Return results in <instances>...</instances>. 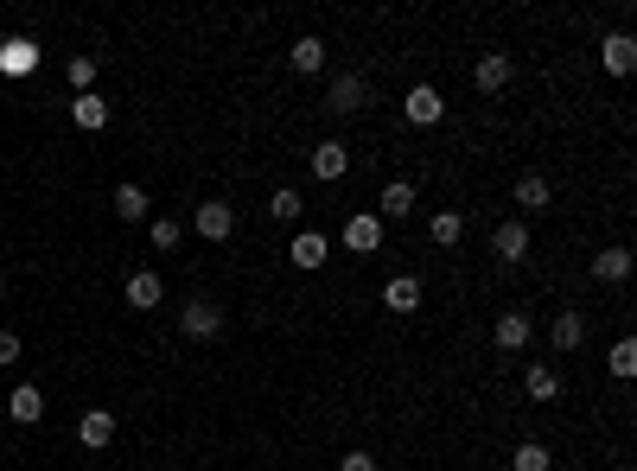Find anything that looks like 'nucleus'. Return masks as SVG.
I'll return each instance as SVG.
<instances>
[{
	"mask_svg": "<svg viewBox=\"0 0 637 471\" xmlns=\"http://www.w3.org/2000/svg\"><path fill=\"white\" fill-rule=\"evenodd\" d=\"M625 274H631V249H625V242H612V249L593 255V281H625Z\"/></svg>",
	"mask_w": 637,
	"mask_h": 471,
	"instance_id": "19",
	"label": "nucleus"
},
{
	"mask_svg": "<svg viewBox=\"0 0 637 471\" xmlns=\"http://www.w3.org/2000/svg\"><path fill=\"white\" fill-rule=\"evenodd\" d=\"M580 338H587V319H580V312H555L548 344H555V351H580Z\"/></svg>",
	"mask_w": 637,
	"mask_h": 471,
	"instance_id": "18",
	"label": "nucleus"
},
{
	"mask_svg": "<svg viewBox=\"0 0 637 471\" xmlns=\"http://www.w3.org/2000/svg\"><path fill=\"white\" fill-rule=\"evenodd\" d=\"M548 465H555V459H548L542 440H523V446L510 452V471H548Z\"/></svg>",
	"mask_w": 637,
	"mask_h": 471,
	"instance_id": "27",
	"label": "nucleus"
},
{
	"mask_svg": "<svg viewBox=\"0 0 637 471\" xmlns=\"http://www.w3.org/2000/svg\"><path fill=\"white\" fill-rule=\"evenodd\" d=\"M7 363H20V338H13V331H0V370H7Z\"/></svg>",
	"mask_w": 637,
	"mask_h": 471,
	"instance_id": "32",
	"label": "nucleus"
},
{
	"mask_svg": "<svg viewBox=\"0 0 637 471\" xmlns=\"http://www.w3.org/2000/svg\"><path fill=\"white\" fill-rule=\"evenodd\" d=\"M160 300H166V281H160L153 268H134V274H128V306H134V312H153Z\"/></svg>",
	"mask_w": 637,
	"mask_h": 471,
	"instance_id": "9",
	"label": "nucleus"
},
{
	"mask_svg": "<svg viewBox=\"0 0 637 471\" xmlns=\"http://www.w3.org/2000/svg\"><path fill=\"white\" fill-rule=\"evenodd\" d=\"M7 414H13L20 427H39V421H45V395L32 389V382H20V389H13V401H7Z\"/></svg>",
	"mask_w": 637,
	"mask_h": 471,
	"instance_id": "16",
	"label": "nucleus"
},
{
	"mask_svg": "<svg viewBox=\"0 0 637 471\" xmlns=\"http://www.w3.org/2000/svg\"><path fill=\"white\" fill-rule=\"evenodd\" d=\"M294 71H300V77L325 71V39H313V32H306V39H294Z\"/></svg>",
	"mask_w": 637,
	"mask_h": 471,
	"instance_id": "25",
	"label": "nucleus"
},
{
	"mask_svg": "<svg viewBox=\"0 0 637 471\" xmlns=\"http://www.w3.org/2000/svg\"><path fill=\"white\" fill-rule=\"evenodd\" d=\"M383 306L389 312H415L421 306V281H415V274H395V281L383 287Z\"/></svg>",
	"mask_w": 637,
	"mask_h": 471,
	"instance_id": "21",
	"label": "nucleus"
},
{
	"mask_svg": "<svg viewBox=\"0 0 637 471\" xmlns=\"http://www.w3.org/2000/svg\"><path fill=\"white\" fill-rule=\"evenodd\" d=\"M325 255H332V242H325L319 230H300V236H294V268H300V274L325 268Z\"/></svg>",
	"mask_w": 637,
	"mask_h": 471,
	"instance_id": "15",
	"label": "nucleus"
},
{
	"mask_svg": "<svg viewBox=\"0 0 637 471\" xmlns=\"http://www.w3.org/2000/svg\"><path fill=\"white\" fill-rule=\"evenodd\" d=\"M472 83H478L485 96H497V90L510 83V51H485V58H478V71H472Z\"/></svg>",
	"mask_w": 637,
	"mask_h": 471,
	"instance_id": "13",
	"label": "nucleus"
},
{
	"mask_svg": "<svg viewBox=\"0 0 637 471\" xmlns=\"http://www.w3.org/2000/svg\"><path fill=\"white\" fill-rule=\"evenodd\" d=\"M408 211H415V179H389L383 198H376V217H395V223H402Z\"/></svg>",
	"mask_w": 637,
	"mask_h": 471,
	"instance_id": "11",
	"label": "nucleus"
},
{
	"mask_svg": "<svg viewBox=\"0 0 637 471\" xmlns=\"http://www.w3.org/2000/svg\"><path fill=\"white\" fill-rule=\"evenodd\" d=\"M516 204H523L529 217H542L548 204H555V191H548V179H542V172H523V179H516Z\"/></svg>",
	"mask_w": 637,
	"mask_h": 471,
	"instance_id": "14",
	"label": "nucleus"
},
{
	"mask_svg": "<svg viewBox=\"0 0 637 471\" xmlns=\"http://www.w3.org/2000/svg\"><path fill=\"white\" fill-rule=\"evenodd\" d=\"M325 109H332V115H364V109H370V83L357 77V71L332 77V90H325Z\"/></svg>",
	"mask_w": 637,
	"mask_h": 471,
	"instance_id": "2",
	"label": "nucleus"
},
{
	"mask_svg": "<svg viewBox=\"0 0 637 471\" xmlns=\"http://www.w3.org/2000/svg\"><path fill=\"white\" fill-rule=\"evenodd\" d=\"M338 471H376V452H344Z\"/></svg>",
	"mask_w": 637,
	"mask_h": 471,
	"instance_id": "31",
	"label": "nucleus"
},
{
	"mask_svg": "<svg viewBox=\"0 0 637 471\" xmlns=\"http://www.w3.org/2000/svg\"><path fill=\"white\" fill-rule=\"evenodd\" d=\"M523 389H529V401H555V395H561V376L548 370V363H529V370H523Z\"/></svg>",
	"mask_w": 637,
	"mask_h": 471,
	"instance_id": "23",
	"label": "nucleus"
},
{
	"mask_svg": "<svg viewBox=\"0 0 637 471\" xmlns=\"http://www.w3.org/2000/svg\"><path fill=\"white\" fill-rule=\"evenodd\" d=\"M179 331L192 344H211L217 331H223V306L217 300H185V312H179Z\"/></svg>",
	"mask_w": 637,
	"mask_h": 471,
	"instance_id": "1",
	"label": "nucleus"
},
{
	"mask_svg": "<svg viewBox=\"0 0 637 471\" xmlns=\"http://www.w3.org/2000/svg\"><path fill=\"white\" fill-rule=\"evenodd\" d=\"M147 236H153V249H179V242H185V223H179V217H153Z\"/></svg>",
	"mask_w": 637,
	"mask_h": 471,
	"instance_id": "29",
	"label": "nucleus"
},
{
	"mask_svg": "<svg viewBox=\"0 0 637 471\" xmlns=\"http://www.w3.org/2000/svg\"><path fill=\"white\" fill-rule=\"evenodd\" d=\"M71 121H77V128H83V134H96V128H109V102H102L96 90H90V96H77V102H71Z\"/></svg>",
	"mask_w": 637,
	"mask_h": 471,
	"instance_id": "20",
	"label": "nucleus"
},
{
	"mask_svg": "<svg viewBox=\"0 0 637 471\" xmlns=\"http://www.w3.org/2000/svg\"><path fill=\"white\" fill-rule=\"evenodd\" d=\"M115 217H122V223H147L153 217V198H147L141 185H115Z\"/></svg>",
	"mask_w": 637,
	"mask_h": 471,
	"instance_id": "17",
	"label": "nucleus"
},
{
	"mask_svg": "<svg viewBox=\"0 0 637 471\" xmlns=\"http://www.w3.org/2000/svg\"><path fill=\"white\" fill-rule=\"evenodd\" d=\"M64 77H71L77 96H90V83H96V51H77V58L64 64Z\"/></svg>",
	"mask_w": 637,
	"mask_h": 471,
	"instance_id": "28",
	"label": "nucleus"
},
{
	"mask_svg": "<svg viewBox=\"0 0 637 471\" xmlns=\"http://www.w3.org/2000/svg\"><path fill=\"white\" fill-rule=\"evenodd\" d=\"M427 236H434L440 249H459V236H466V217H459V211H434V223H427Z\"/></svg>",
	"mask_w": 637,
	"mask_h": 471,
	"instance_id": "24",
	"label": "nucleus"
},
{
	"mask_svg": "<svg viewBox=\"0 0 637 471\" xmlns=\"http://www.w3.org/2000/svg\"><path fill=\"white\" fill-rule=\"evenodd\" d=\"M192 230H198L204 242H230V230H236V204H223V198H204L198 211H192Z\"/></svg>",
	"mask_w": 637,
	"mask_h": 471,
	"instance_id": "3",
	"label": "nucleus"
},
{
	"mask_svg": "<svg viewBox=\"0 0 637 471\" xmlns=\"http://www.w3.org/2000/svg\"><path fill=\"white\" fill-rule=\"evenodd\" d=\"M606 363H612V376H637V338H618Z\"/></svg>",
	"mask_w": 637,
	"mask_h": 471,
	"instance_id": "30",
	"label": "nucleus"
},
{
	"mask_svg": "<svg viewBox=\"0 0 637 471\" xmlns=\"http://www.w3.org/2000/svg\"><path fill=\"white\" fill-rule=\"evenodd\" d=\"M529 331H536V325H529V312H504V319H497V351H523Z\"/></svg>",
	"mask_w": 637,
	"mask_h": 471,
	"instance_id": "22",
	"label": "nucleus"
},
{
	"mask_svg": "<svg viewBox=\"0 0 637 471\" xmlns=\"http://www.w3.org/2000/svg\"><path fill=\"white\" fill-rule=\"evenodd\" d=\"M300 211H306V198H300L294 185H281V191L268 198V217H274V223H300Z\"/></svg>",
	"mask_w": 637,
	"mask_h": 471,
	"instance_id": "26",
	"label": "nucleus"
},
{
	"mask_svg": "<svg viewBox=\"0 0 637 471\" xmlns=\"http://www.w3.org/2000/svg\"><path fill=\"white\" fill-rule=\"evenodd\" d=\"M491 255L497 261H523L529 255V223H516V217L497 223V230H491Z\"/></svg>",
	"mask_w": 637,
	"mask_h": 471,
	"instance_id": "8",
	"label": "nucleus"
},
{
	"mask_svg": "<svg viewBox=\"0 0 637 471\" xmlns=\"http://www.w3.org/2000/svg\"><path fill=\"white\" fill-rule=\"evenodd\" d=\"M344 166H351V153H344V141H319V147H313V179L338 185V179H344Z\"/></svg>",
	"mask_w": 637,
	"mask_h": 471,
	"instance_id": "12",
	"label": "nucleus"
},
{
	"mask_svg": "<svg viewBox=\"0 0 637 471\" xmlns=\"http://www.w3.org/2000/svg\"><path fill=\"white\" fill-rule=\"evenodd\" d=\"M344 249H357V255L383 249V217H376V211H357V217H344Z\"/></svg>",
	"mask_w": 637,
	"mask_h": 471,
	"instance_id": "7",
	"label": "nucleus"
},
{
	"mask_svg": "<svg viewBox=\"0 0 637 471\" xmlns=\"http://www.w3.org/2000/svg\"><path fill=\"white\" fill-rule=\"evenodd\" d=\"M32 71H39V39L13 32V39L0 45V77H32Z\"/></svg>",
	"mask_w": 637,
	"mask_h": 471,
	"instance_id": "5",
	"label": "nucleus"
},
{
	"mask_svg": "<svg viewBox=\"0 0 637 471\" xmlns=\"http://www.w3.org/2000/svg\"><path fill=\"white\" fill-rule=\"evenodd\" d=\"M599 64H606L612 77H631L637 71V39L631 32H606V39H599Z\"/></svg>",
	"mask_w": 637,
	"mask_h": 471,
	"instance_id": "6",
	"label": "nucleus"
},
{
	"mask_svg": "<svg viewBox=\"0 0 637 471\" xmlns=\"http://www.w3.org/2000/svg\"><path fill=\"white\" fill-rule=\"evenodd\" d=\"M402 115L415 121V128H440V121H446V96L434 90V83H415L408 102H402Z\"/></svg>",
	"mask_w": 637,
	"mask_h": 471,
	"instance_id": "4",
	"label": "nucleus"
},
{
	"mask_svg": "<svg viewBox=\"0 0 637 471\" xmlns=\"http://www.w3.org/2000/svg\"><path fill=\"white\" fill-rule=\"evenodd\" d=\"M77 440L90 446V452H102V446L115 440V414H109V408H83V421H77Z\"/></svg>",
	"mask_w": 637,
	"mask_h": 471,
	"instance_id": "10",
	"label": "nucleus"
}]
</instances>
